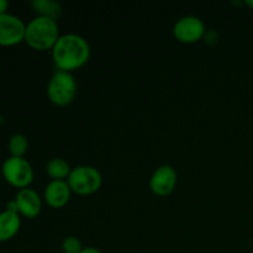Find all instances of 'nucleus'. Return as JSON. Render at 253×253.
<instances>
[{"instance_id": "nucleus-1", "label": "nucleus", "mask_w": 253, "mask_h": 253, "mask_svg": "<svg viewBox=\"0 0 253 253\" xmlns=\"http://www.w3.org/2000/svg\"><path fill=\"white\" fill-rule=\"evenodd\" d=\"M57 71L72 72L82 68L90 58V46L81 35H61L51 51Z\"/></svg>"}, {"instance_id": "nucleus-2", "label": "nucleus", "mask_w": 253, "mask_h": 253, "mask_svg": "<svg viewBox=\"0 0 253 253\" xmlns=\"http://www.w3.org/2000/svg\"><path fill=\"white\" fill-rule=\"evenodd\" d=\"M59 36L58 22L48 17L35 16L26 24L25 42L35 51H52Z\"/></svg>"}, {"instance_id": "nucleus-3", "label": "nucleus", "mask_w": 253, "mask_h": 253, "mask_svg": "<svg viewBox=\"0 0 253 253\" xmlns=\"http://www.w3.org/2000/svg\"><path fill=\"white\" fill-rule=\"evenodd\" d=\"M78 86L76 78L68 72L57 71L47 85V96L56 106H67L76 99Z\"/></svg>"}, {"instance_id": "nucleus-4", "label": "nucleus", "mask_w": 253, "mask_h": 253, "mask_svg": "<svg viewBox=\"0 0 253 253\" xmlns=\"http://www.w3.org/2000/svg\"><path fill=\"white\" fill-rule=\"evenodd\" d=\"M72 193L78 195H91L98 192L103 184L100 172L93 166H78L72 168L67 179Z\"/></svg>"}, {"instance_id": "nucleus-5", "label": "nucleus", "mask_w": 253, "mask_h": 253, "mask_svg": "<svg viewBox=\"0 0 253 253\" xmlns=\"http://www.w3.org/2000/svg\"><path fill=\"white\" fill-rule=\"evenodd\" d=\"M1 174L5 182L19 190L30 188L34 182V168L25 157H11L4 161Z\"/></svg>"}, {"instance_id": "nucleus-6", "label": "nucleus", "mask_w": 253, "mask_h": 253, "mask_svg": "<svg viewBox=\"0 0 253 253\" xmlns=\"http://www.w3.org/2000/svg\"><path fill=\"white\" fill-rule=\"evenodd\" d=\"M207 34L203 20L198 16L188 15L180 17L173 26V36L178 42L193 44L199 42Z\"/></svg>"}, {"instance_id": "nucleus-7", "label": "nucleus", "mask_w": 253, "mask_h": 253, "mask_svg": "<svg viewBox=\"0 0 253 253\" xmlns=\"http://www.w3.org/2000/svg\"><path fill=\"white\" fill-rule=\"evenodd\" d=\"M26 24L12 14L0 15V46L12 47L25 41Z\"/></svg>"}, {"instance_id": "nucleus-8", "label": "nucleus", "mask_w": 253, "mask_h": 253, "mask_svg": "<svg viewBox=\"0 0 253 253\" xmlns=\"http://www.w3.org/2000/svg\"><path fill=\"white\" fill-rule=\"evenodd\" d=\"M178 175L172 166L163 165L152 173L150 178V189L157 197H168L177 187Z\"/></svg>"}, {"instance_id": "nucleus-9", "label": "nucleus", "mask_w": 253, "mask_h": 253, "mask_svg": "<svg viewBox=\"0 0 253 253\" xmlns=\"http://www.w3.org/2000/svg\"><path fill=\"white\" fill-rule=\"evenodd\" d=\"M14 200L20 216L26 219H36L41 212L42 199L39 193L31 188L19 190Z\"/></svg>"}, {"instance_id": "nucleus-10", "label": "nucleus", "mask_w": 253, "mask_h": 253, "mask_svg": "<svg viewBox=\"0 0 253 253\" xmlns=\"http://www.w3.org/2000/svg\"><path fill=\"white\" fill-rule=\"evenodd\" d=\"M72 190L67 180H51L43 192V200L52 209H62L71 200Z\"/></svg>"}, {"instance_id": "nucleus-11", "label": "nucleus", "mask_w": 253, "mask_h": 253, "mask_svg": "<svg viewBox=\"0 0 253 253\" xmlns=\"http://www.w3.org/2000/svg\"><path fill=\"white\" fill-rule=\"evenodd\" d=\"M21 227V216L17 212L4 210L0 212V242L14 239Z\"/></svg>"}, {"instance_id": "nucleus-12", "label": "nucleus", "mask_w": 253, "mask_h": 253, "mask_svg": "<svg viewBox=\"0 0 253 253\" xmlns=\"http://www.w3.org/2000/svg\"><path fill=\"white\" fill-rule=\"evenodd\" d=\"M31 6L37 14L36 16L48 17L54 21H57L63 12L61 2L54 1V0H34L31 2Z\"/></svg>"}, {"instance_id": "nucleus-13", "label": "nucleus", "mask_w": 253, "mask_h": 253, "mask_svg": "<svg viewBox=\"0 0 253 253\" xmlns=\"http://www.w3.org/2000/svg\"><path fill=\"white\" fill-rule=\"evenodd\" d=\"M46 172L51 180H67L71 174L72 168L63 158H52L47 163Z\"/></svg>"}, {"instance_id": "nucleus-14", "label": "nucleus", "mask_w": 253, "mask_h": 253, "mask_svg": "<svg viewBox=\"0 0 253 253\" xmlns=\"http://www.w3.org/2000/svg\"><path fill=\"white\" fill-rule=\"evenodd\" d=\"M7 148L11 157H24L29 150V141L22 133H15L10 137Z\"/></svg>"}, {"instance_id": "nucleus-15", "label": "nucleus", "mask_w": 253, "mask_h": 253, "mask_svg": "<svg viewBox=\"0 0 253 253\" xmlns=\"http://www.w3.org/2000/svg\"><path fill=\"white\" fill-rule=\"evenodd\" d=\"M83 250V244L76 236L64 237V240L62 241V251H63V253H81Z\"/></svg>"}, {"instance_id": "nucleus-16", "label": "nucleus", "mask_w": 253, "mask_h": 253, "mask_svg": "<svg viewBox=\"0 0 253 253\" xmlns=\"http://www.w3.org/2000/svg\"><path fill=\"white\" fill-rule=\"evenodd\" d=\"M9 9V1L7 0H0V15L7 14Z\"/></svg>"}, {"instance_id": "nucleus-17", "label": "nucleus", "mask_w": 253, "mask_h": 253, "mask_svg": "<svg viewBox=\"0 0 253 253\" xmlns=\"http://www.w3.org/2000/svg\"><path fill=\"white\" fill-rule=\"evenodd\" d=\"M81 253H101L95 247H84V250Z\"/></svg>"}, {"instance_id": "nucleus-18", "label": "nucleus", "mask_w": 253, "mask_h": 253, "mask_svg": "<svg viewBox=\"0 0 253 253\" xmlns=\"http://www.w3.org/2000/svg\"><path fill=\"white\" fill-rule=\"evenodd\" d=\"M245 4H246L249 7H251V9H253V0H246Z\"/></svg>"}]
</instances>
